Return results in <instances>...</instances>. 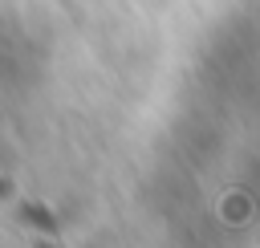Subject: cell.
I'll list each match as a JSON object with an SVG mask.
<instances>
[{
    "mask_svg": "<svg viewBox=\"0 0 260 248\" xmlns=\"http://www.w3.org/2000/svg\"><path fill=\"white\" fill-rule=\"evenodd\" d=\"M24 220H28V224H41L45 232H57V220H53L49 211H41V207H24Z\"/></svg>",
    "mask_w": 260,
    "mask_h": 248,
    "instance_id": "6da1fadb",
    "label": "cell"
}]
</instances>
